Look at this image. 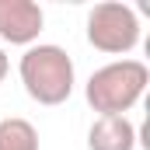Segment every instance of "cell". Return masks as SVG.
I'll return each instance as SVG.
<instances>
[{"instance_id": "obj_1", "label": "cell", "mask_w": 150, "mask_h": 150, "mask_svg": "<svg viewBox=\"0 0 150 150\" xmlns=\"http://www.w3.org/2000/svg\"><path fill=\"white\" fill-rule=\"evenodd\" d=\"M21 84L28 91V98L38 105H63L74 94V59L63 45H28L21 63H18Z\"/></svg>"}, {"instance_id": "obj_2", "label": "cell", "mask_w": 150, "mask_h": 150, "mask_svg": "<svg viewBox=\"0 0 150 150\" xmlns=\"http://www.w3.org/2000/svg\"><path fill=\"white\" fill-rule=\"evenodd\" d=\"M150 70L140 59H115L94 70L84 84V98L98 115H126L147 91Z\"/></svg>"}, {"instance_id": "obj_3", "label": "cell", "mask_w": 150, "mask_h": 150, "mask_svg": "<svg viewBox=\"0 0 150 150\" xmlns=\"http://www.w3.org/2000/svg\"><path fill=\"white\" fill-rule=\"evenodd\" d=\"M87 42L98 52L108 56H126L140 45V18L129 4H94L87 11Z\"/></svg>"}, {"instance_id": "obj_4", "label": "cell", "mask_w": 150, "mask_h": 150, "mask_svg": "<svg viewBox=\"0 0 150 150\" xmlns=\"http://www.w3.org/2000/svg\"><path fill=\"white\" fill-rule=\"evenodd\" d=\"M45 25L35 0H0V38L11 45H32Z\"/></svg>"}, {"instance_id": "obj_5", "label": "cell", "mask_w": 150, "mask_h": 150, "mask_svg": "<svg viewBox=\"0 0 150 150\" xmlns=\"http://www.w3.org/2000/svg\"><path fill=\"white\" fill-rule=\"evenodd\" d=\"M87 150H136V126L126 115H98L87 129Z\"/></svg>"}, {"instance_id": "obj_6", "label": "cell", "mask_w": 150, "mask_h": 150, "mask_svg": "<svg viewBox=\"0 0 150 150\" xmlns=\"http://www.w3.org/2000/svg\"><path fill=\"white\" fill-rule=\"evenodd\" d=\"M0 150H38V129L28 119H0Z\"/></svg>"}, {"instance_id": "obj_7", "label": "cell", "mask_w": 150, "mask_h": 150, "mask_svg": "<svg viewBox=\"0 0 150 150\" xmlns=\"http://www.w3.org/2000/svg\"><path fill=\"white\" fill-rule=\"evenodd\" d=\"M7 70H11V63H7V52H4V49H0V80H4V77H7Z\"/></svg>"}]
</instances>
